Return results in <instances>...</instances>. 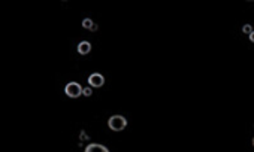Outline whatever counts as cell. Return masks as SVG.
<instances>
[{
	"label": "cell",
	"mask_w": 254,
	"mask_h": 152,
	"mask_svg": "<svg viewBox=\"0 0 254 152\" xmlns=\"http://www.w3.org/2000/svg\"><path fill=\"white\" fill-rule=\"evenodd\" d=\"M127 125V119L123 115H112L108 121V127L112 131H123Z\"/></svg>",
	"instance_id": "6da1fadb"
},
{
	"label": "cell",
	"mask_w": 254,
	"mask_h": 152,
	"mask_svg": "<svg viewBox=\"0 0 254 152\" xmlns=\"http://www.w3.org/2000/svg\"><path fill=\"white\" fill-rule=\"evenodd\" d=\"M64 93L66 96L70 97V98H76L82 94V87L79 85L78 82H69L66 87H64Z\"/></svg>",
	"instance_id": "7a4b0ae2"
},
{
	"label": "cell",
	"mask_w": 254,
	"mask_h": 152,
	"mask_svg": "<svg viewBox=\"0 0 254 152\" xmlns=\"http://www.w3.org/2000/svg\"><path fill=\"white\" fill-rule=\"evenodd\" d=\"M88 83H90V87H93V88H100V87H103V83H105V78L100 73H93L88 78Z\"/></svg>",
	"instance_id": "3957f363"
},
{
	"label": "cell",
	"mask_w": 254,
	"mask_h": 152,
	"mask_svg": "<svg viewBox=\"0 0 254 152\" xmlns=\"http://www.w3.org/2000/svg\"><path fill=\"white\" fill-rule=\"evenodd\" d=\"M90 51H91V43H90L88 40L79 42V45H78V52H79L81 55H87Z\"/></svg>",
	"instance_id": "277c9868"
},
{
	"label": "cell",
	"mask_w": 254,
	"mask_h": 152,
	"mask_svg": "<svg viewBox=\"0 0 254 152\" xmlns=\"http://www.w3.org/2000/svg\"><path fill=\"white\" fill-rule=\"evenodd\" d=\"M85 152H109V149L103 145H97V143H91L85 148Z\"/></svg>",
	"instance_id": "5b68a950"
},
{
	"label": "cell",
	"mask_w": 254,
	"mask_h": 152,
	"mask_svg": "<svg viewBox=\"0 0 254 152\" xmlns=\"http://www.w3.org/2000/svg\"><path fill=\"white\" fill-rule=\"evenodd\" d=\"M91 26H93V20H90V18H84L82 20V27L84 28H91Z\"/></svg>",
	"instance_id": "8992f818"
},
{
	"label": "cell",
	"mask_w": 254,
	"mask_h": 152,
	"mask_svg": "<svg viewBox=\"0 0 254 152\" xmlns=\"http://www.w3.org/2000/svg\"><path fill=\"white\" fill-rule=\"evenodd\" d=\"M91 94H93V90H91V87H85V88H82V94H81V96L90 97Z\"/></svg>",
	"instance_id": "52a82bcc"
},
{
	"label": "cell",
	"mask_w": 254,
	"mask_h": 152,
	"mask_svg": "<svg viewBox=\"0 0 254 152\" xmlns=\"http://www.w3.org/2000/svg\"><path fill=\"white\" fill-rule=\"evenodd\" d=\"M242 31H244L245 35H251V31H253V27H251L250 24H245V26L242 27Z\"/></svg>",
	"instance_id": "ba28073f"
},
{
	"label": "cell",
	"mask_w": 254,
	"mask_h": 152,
	"mask_svg": "<svg viewBox=\"0 0 254 152\" xmlns=\"http://www.w3.org/2000/svg\"><path fill=\"white\" fill-rule=\"evenodd\" d=\"M97 28H99V27H97V24H94V22H93V26H91V28H90V30H91V31H97Z\"/></svg>",
	"instance_id": "9c48e42d"
},
{
	"label": "cell",
	"mask_w": 254,
	"mask_h": 152,
	"mask_svg": "<svg viewBox=\"0 0 254 152\" xmlns=\"http://www.w3.org/2000/svg\"><path fill=\"white\" fill-rule=\"evenodd\" d=\"M250 40H251V42L254 43V30L251 31V35H250Z\"/></svg>",
	"instance_id": "30bf717a"
},
{
	"label": "cell",
	"mask_w": 254,
	"mask_h": 152,
	"mask_svg": "<svg viewBox=\"0 0 254 152\" xmlns=\"http://www.w3.org/2000/svg\"><path fill=\"white\" fill-rule=\"evenodd\" d=\"M81 139H87V134H85V133H81Z\"/></svg>",
	"instance_id": "8fae6325"
},
{
	"label": "cell",
	"mask_w": 254,
	"mask_h": 152,
	"mask_svg": "<svg viewBox=\"0 0 254 152\" xmlns=\"http://www.w3.org/2000/svg\"><path fill=\"white\" fill-rule=\"evenodd\" d=\"M253 145H254V139H253Z\"/></svg>",
	"instance_id": "7c38bea8"
}]
</instances>
